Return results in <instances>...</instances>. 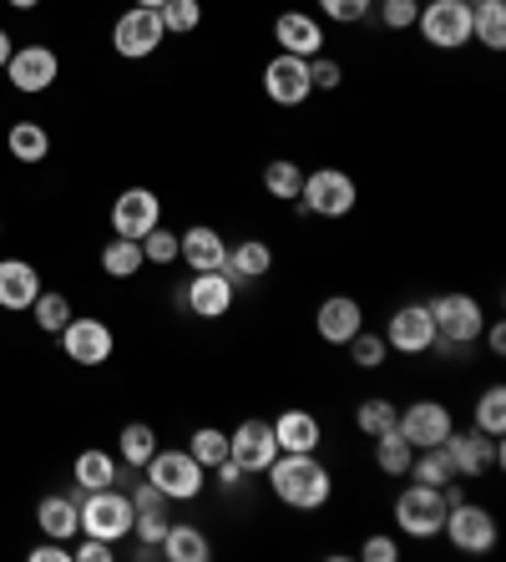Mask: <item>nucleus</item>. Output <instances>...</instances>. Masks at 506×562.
<instances>
[{
    "label": "nucleus",
    "instance_id": "46",
    "mask_svg": "<svg viewBox=\"0 0 506 562\" xmlns=\"http://www.w3.org/2000/svg\"><path fill=\"white\" fill-rule=\"evenodd\" d=\"M360 558L364 562H401V542L385 537V532H375V537H364L360 542Z\"/></svg>",
    "mask_w": 506,
    "mask_h": 562
},
{
    "label": "nucleus",
    "instance_id": "14",
    "mask_svg": "<svg viewBox=\"0 0 506 562\" xmlns=\"http://www.w3.org/2000/svg\"><path fill=\"white\" fill-rule=\"evenodd\" d=\"M234 289L238 284L223 274V269H209V274H193L178 289V304L182 310H193L198 319H223V314L234 310Z\"/></svg>",
    "mask_w": 506,
    "mask_h": 562
},
{
    "label": "nucleus",
    "instance_id": "16",
    "mask_svg": "<svg viewBox=\"0 0 506 562\" xmlns=\"http://www.w3.org/2000/svg\"><path fill=\"white\" fill-rule=\"evenodd\" d=\"M112 325L102 319H91V314H71V325L61 329V350L71 355V366H106L112 360Z\"/></svg>",
    "mask_w": 506,
    "mask_h": 562
},
{
    "label": "nucleus",
    "instance_id": "20",
    "mask_svg": "<svg viewBox=\"0 0 506 562\" xmlns=\"http://www.w3.org/2000/svg\"><path fill=\"white\" fill-rule=\"evenodd\" d=\"M273 41H279V52L314 61V56L325 52V26H319L314 15H304V11H284L279 21H273Z\"/></svg>",
    "mask_w": 506,
    "mask_h": 562
},
{
    "label": "nucleus",
    "instance_id": "12",
    "mask_svg": "<svg viewBox=\"0 0 506 562\" xmlns=\"http://www.w3.org/2000/svg\"><path fill=\"white\" fill-rule=\"evenodd\" d=\"M263 97H269L273 106H304L314 97L310 61H304V56L279 52L269 66H263Z\"/></svg>",
    "mask_w": 506,
    "mask_h": 562
},
{
    "label": "nucleus",
    "instance_id": "32",
    "mask_svg": "<svg viewBox=\"0 0 506 562\" xmlns=\"http://www.w3.org/2000/svg\"><path fill=\"white\" fill-rule=\"evenodd\" d=\"M117 461L106 457V451H81L77 457V486L81 492H102V486H117Z\"/></svg>",
    "mask_w": 506,
    "mask_h": 562
},
{
    "label": "nucleus",
    "instance_id": "8",
    "mask_svg": "<svg viewBox=\"0 0 506 562\" xmlns=\"http://www.w3.org/2000/svg\"><path fill=\"white\" fill-rule=\"evenodd\" d=\"M446 537H451V548L456 552H492L496 548V517L486 507H476V502H451V512H446Z\"/></svg>",
    "mask_w": 506,
    "mask_h": 562
},
{
    "label": "nucleus",
    "instance_id": "21",
    "mask_svg": "<svg viewBox=\"0 0 506 562\" xmlns=\"http://www.w3.org/2000/svg\"><path fill=\"white\" fill-rule=\"evenodd\" d=\"M178 259L193 269V274H209V269H223L228 259V244L213 223H193L188 234H178Z\"/></svg>",
    "mask_w": 506,
    "mask_h": 562
},
{
    "label": "nucleus",
    "instance_id": "51",
    "mask_svg": "<svg viewBox=\"0 0 506 562\" xmlns=\"http://www.w3.org/2000/svg\"><path fill=\"white\" fill-rule=\"evenodd\" d=\"M5 5H15V11H36L41 0H5Z\"/></svg>",
    "mask_w": 506,
    "mask_h": 562
},
{
    "label": "nucleus",
    "instance_id": "36",
    "mask_svg": "<svg viewBox=\"0 0 506 562\" xmlns=\"http://www.w3.org/2000/svg\"><path fill=\"white\" fill-rule=\"evenodd\" d=\"M31 319H36L46 335H61V329L71 325V304H66V294H52V289H41L36 304H31Z\"/></svg>",
    "mask_w": 506,
    "mask_h": 562
},
{
    "label": "nucleus",
    "instance_id": "48",
    "mask_svg": "<svg viewBox=\"0 0 506 562\" xmlns=\"http://www.w3.org/2000/svg\"><path fill=\"white\" fill-rule=\"evenodd\" d=\"M213 471H218V482H223V492H238V486H244V476H248V471H244V467H238V461H234V457H228V461H218V467H213Z\"/></svg>",
    "mask_w": 506,
    "mask_h": 562
},
{
    "label": "nucleus",
    "instance_id": "1",
    "mask_svg": "<svg viewBox=\"0 0 506 562\" xmlns=\"http://www.w3.org/2000/svg\"><path fill=\"white\" fill-rule=\"evenodd\" d=\"M263 476H269L273 497L294 512H319L335 497V476H329V467L314 451H279Z\"/></svg>",
    "mask_w": 506,
    "mask_h": 562
},
{
    "label": "nucleus",
    "instance_id": "29",
    "mask_svg": "<svg viewBox=\"0 0 506 562\" xmlns=\"http://www.w3.org/2000/svg\"><path fill=\"white\" fill-rule=\"evenodd\" d=\"M5 147H11L15 162H41V157L52 153V137H46L41 122H15V127L5 132Z\"/></svg>",
    "mask_w": 506,
    "mask_h": 562
},
{
    "label": "nucleus",
    "instance_id": "34",
    "mask_svg": "<svg viewBox=\"0 0 506 562\" xmlns=\"http://www.w3.org/2000/svg\"><path fill=\"white\" fill-rule=\"evenodd\" d=\"M117 451H122V461H127V467H147V461H153V451H157V431L147 426V420H132V426H122Z\"/></svg>",
    "mask_w": 506,
    "mask_h": 562
},
{
    "label": "nucleus",
    "instance_id": "2",
    "mask_svg": "<svg viewBox=\"0 0 506 562\" xmlns=\"http://www.w3.org/2000/svg\"><path fill=\"white\" fill-rule=\"evenodd\" d=\"M299 213H314V218H345L360 203V188H355L350 172L339 168H314L304 172V188H299Z\"/></svg>",
    "mask_w": 506,
    "mask_h": 562
},
{
    "label": "nucleus",
    "instance_id": "49",
    "mask_svg": "<svg viewBox=\"0 0 506 562\" xmlns=\"http://www.w3.org/2000/svg\"><path fill=\"white\" fill-rule=\"evenodd\" d=\"M481 335H486V350H492V355H506V325H502V319H486V325H481Z\"/></svg>",
    "mask_w": 506,
    "mask_h": 562
},
{
    "label": "nucleus",
    "instance_id": "4",
    "mask_svg": "<svg viewBox=\"0 0 506 562\" xmlns=\"http://www.w3.org/2000/svg\"><path fill=\"white\" fill-rule=\"evenodd\" d=\"M446 512H451V502H446L441 486H420L411 482L395 497V527H401L405 537H416V542H426V537H436L446 527Z\"/></svg>",
    "mask_w": 506,
    "mask_h": 562
},
{
    "label": "nucleus",
    "instance_id": "31",
    "mask_svg": "<svg viewBox=\"0 0 506 562\" xmlns=\"http://www.w3.org/2000/svg\"><path fill=\"white\" fill-rule=\"evenodd\" d=\"M299 188H304V168H299L294 157H273L269 168H263V193H273L279 203H294Z\"/></svg>",
    "mask_w": 506,
    "mask_h": 562
},
{
    "label": "nucleus",
    "instance_id": "5",
    "mask_svg": "<svg viewBox=\"0 0 506 562\" xmlns=\"http://www.w3.org/2000/svg\"><path fill=\"white\" fill-rule=\"evenodd\" d=\"M426 310H430V319H436V340H446V345H476L481 340L486 310L476 304V294L451 289V294H436Z\"/></svg>",
    "mask_w": 506,
    "mask_h": 562
},
{
    "label": "nucleus",
    "instance_id": "23",
    "mask_svg": "<svg viewBox=\"0 0 506 562\" xmlns=\"http://www.w3.org/2000/svg\"><path fill=\"white\" fill-rule=\"evenodd\" d=\"M273 441H279V451H319V441H325V426L310 416V411H279L273 416Z\"/></svg>",
    "mask_w": 506,
    "mask_h": 562
},
{
    "label": "nucleus",
    "instance_id": "28",
    "mask_svg": "<svg viewBox=\"0 0 506 562\" xmlns=\"http://www.w3.org/2000/svg\"><path fill=\"white\" fill-rule=\"evenodd\" d=\"M411 461H416V446L405 441L395 426L375 436V467L385 471V476H411Z\"/></svg>",
    "mask_w": 506,
    "mask_h": 562
},
{
    "label": "nucleus",
    "instance_id": "26",
    "mask_svg": "<svg viewBox=\"0 0 506 562\" xmlns=\"http://www.w3.org/2000/svg\"><path fill=\"white\" fill-rule=\"evenodd\" d=\"M471 41H481L486 52L506 46V0H471Z\"/></svg>",
    "mask_w": 506,
    "mask_h": 562
},
{
    "label": "nucleus",
    "instance_id": "33",
    "mask_svg": "<svg viewBox=\"0 0 506 562\" xmlns=\"http://www.w3.org/2000/svg\"><path fill=\"white\" fill-rule=\"evenodd\" d=\"M143 244H137V238H112V244H106L102 249V269L112 279H132V274H143Z\"/></svg>",
    "mask_w": 506,
    "mask_h": 562
},
{
    "label": "nucleus",
    "instance_id": "18",
    "mask_svg": "<svg viewBox=\"0 0 506 562\" xmlns=\"http://www.w3.org/2000/svg\"><path fill=\"white\" fill-rule=\"evenodd\" d=\"M5 77H11L15 92L36 97V92H46V87L61 77V61H56L52 46H15L11 61H5Z\"/></svg>",
    "mask_w": 506,
    "mask_h": 562
},
{
    "label": "nucleus",
    "instance_id": "30",
    "mask_svg": "<svg viewBox=\"0 0 506 562\" xmlns=\"http://www.w3.org/2000/svg\"><path fill=\"white\" fill-rule=\"evenodd\" d=\"M411 482H420V486H451L456 482V467H451V457H446V446H426V451H416V461H411Z\"/></svg>",
    "mask_w": 506,
    "mask_h": 562
},
{
    "label": "nucleus",
    "instance_id": "35",
    "mask_svg": "<svg viewBox=\"0 0 506 562\" xmlns=\"http://www.w3.org/2000/svg\"><path fill=\"white\" fill-rule=\"evenodd\" d=\"M395 416H401V406H395V401H385V395H370V401L355 411V431L375 441L380 431H390V426H395Z\"/></svg>",
    "mask_w": 506,
    "mask_h": 562
},
{
    "label": "nucleus",
    "instance_id": "13",
    "mask_svg": "<svg viewBox=\"0 0 506 562\" xmlns=\"http://www.w3.org/2000/svg\"><path fill=\"white\" fill-rule=\"evenodd\" d=\"M228 457H234L238 467L248 471V476H263V471H269V461L279 457V441H273V420H259V416L238 420L234 436H228Z\"/></svg>",
    "mask_w": 506,
    "mask_h": 562
},
{
    "label": "nucleus",
    "instance_id": "9",
    "mask_svg": "<svg viewBox=\"0 0 506 562\" xmlns=\"http://www.w3.org/2000/svg\"><path fill=\"white\" fill-rule=\"evenodd\" d=\"M162 41H168V26H162V15L147 11V5H132V11H122L117 26H112V46H117V56H127V61H143V56H153Z\"/></svg>",
    "mask_w": 506,
    "mask_h": 562
},
{
    "label": "nucleus",
    "instance_id": "42",
    "mask_svg": "<svg viewBox=\"0 0 506 562\" xmlns=\"http://www.w3.org/2000/svg\"><path fill=\"white\" fill-rule=\"evenodd\" d=\"M137 244H143V259H153V263H172V259H178V234H172V228H162V223H157L147 238H137Z\"/></svg>",
    "mask_w": 506,
    "mask_h": 562
},
{
    "label": "nucleus",
    "instance_id": "47",
    "mask_svg": "<svg viewBox=\"0 0 506 562\" xmlns=\"http://www.w3.org/2000/svg\"><path fill=\"white\" fill-rule=\"evenodd\" d=\"M31 562H71V542H41V548H31Z\"/></svg>",
    "mask_w": 506,
    "mask_h": 562
},
{
    "label": "nucleus",
    "instance_id": "22",
    "mask_svg": "<svg viewBox=\"0 0 506 562\" xmlns=\"http://www.w3.org/2000/svg\"><path fill=\"white\" fill-rule=\"evenodd\" d=\"M41 294V274H36V263L26 259H0V310H31Z\"/></svg>",
    "mask_w": 506,
    "mask_h": 562
},
{
    "label": "nucleus",
    "instance_id": "45",
    "mask_svg": "<svg viewBox=\"0 0 506 562\" xmlns=\"http://www.w3.org/2000/svg\"><path fill=\"white\" fill-rule=\"evenodd\" d=\"M112 552H117V542H102L87 532H81V542H71V562H112Z\"/></svg>",
    "mask_w": 506,
    "mask_h": 562
},
{
    "label": "nucleus",
    "instance_id": "25",
    "mask_svg": "<svg viewBox=\"0 0 506 562\" xmlns=\"http://www.w3.org/2000/svg\"><path fill=\"white\" fill-rule=\"evenodd\" d=\"M36 522H41V532H46V537H56V542H71V537L81 532V502L52 492V497H41Z\"/></svg>",
    "mask_w": 506,
    "mask_h": 562
},
{
    "label": "nucleus",
    "instance_id": "53",
    "mask_svg": "<svg viewBox=\"0 0 506 562\" xmlns=\"http://www.w3.org/2000/svg\"><path fill=\"white\" fill-rule=\"evenodd\" d=\"M420 5H430V0H420Z\"/></svg>",
    "mask_w": 506,
    "mask_h": 562
},
{
    "label": "nucleus",
    "instance_id": "39",
    "mask_svg": "<svg viewBox=\"0 0 506 562\" xmlns=\"http://www.w3.org/2000/svg\"><path fill=\"white\" fill-rule=\"evenodd\" d=\"M157 15H162L168 36H193V31L203 26V0H168Z\"/></svg>",
    "mask_w": 506,
    "mask_h": 562
},
{
    "label": "nucleus",
    "instance_id": "6",
    "mask_svg": "<svg viewBox=\"0 0 506 562\" xmlns=\"http://www.w3.org/2000/svg\"><path fill=\"white\" fill-rule=\"evenodd\" d=\"M81 532L102 537V542H122L132 532V497L117 486H102V492H87L81 497Z\"/></svg>",
    "mask_w": 506,
    "mask_h": 562
},
{
    "label": "nucleus",
    "instance_id": "15",
    "mask_svg": "<svg viewBox=\"0 0 506 562\" xmlns=\"http://www.w3.org/2000/svg\"><path fill=\"white\" fill-rule=\"evenodd\" d=\"M162 223V198L153 188H127L112 203V234L117 238H147Z\"/></svg>",
    "mask_w": 506,
    "mask_h": 562
},
{
    "label": "nucleus",
    "instance_id": "44",
    "mask_svg": "<svg viewBox=\"0 0 506 562\" xmlns=\"http://www.w3.org/2000/svg\"><path fill=\"white\" fill-rule=\"evenodd\" d=\"M310 81H314V92H335L339 81H345V71H339V61H329L325 52L310 61Z\"/></svg>",
    "mask_w": 506,
    "mask_h": 562
},
{
    "label": "nucleus",
    "instance_id": "43",
    "mask_svg": "<svg viewBox=\"0 0 506 562\" xmlns=\"http://www.w3.org/2000/svg\"><path fill=\"white\" fill-rule=\"evenodd\" d=\"M319 11H325L329 21H339V26H360L364 15L375 11V0H319Z\"/></svg>",
    "mask_w": 506,
    "mask_h": 562
},
{
    "label": "nucleus",
    "instance_id": "7",
    "mask_svg": "<svg viewBox=\"0 0 506 562\" xmlns=\"http://www.w3.org/2000/svg\"><path fill=\"white\" fill-rule=\"evenodd\" d=\"M416 31L436 52H461L471 41V0H430V5H420Z\"/></svg>",
    "mask_w": 506,
    "mask_h": 562
},
{
    "label": "nucleus",
    "instance_id": "3",
    "mask_svg": "<svg viewBox=\"0 0 506 562\" xmlns=\"http://www.w3.org/2000/svg\"><path fill=\"white\" fill-rule=\"evenodd\" d=\"M143 471H147V482H153L168 502L203 497V482H209V471L193 461V451H162V446L153 451V461H147Z\"/></svg>",
    "mask_w": 506,
    "mask_h": 562
},
{
    "label": "nucleus",
    "instance_id": "50",
    "mask_svg": "<svg viewBox=\"0 0 506 562\" xmlns=\"http://www.w3.org/2000/svg\"><path fill=\"white\" fill-rule=\"evenodd\" d=\"M11 52H15V46H11V36H5V31H0V66L11 61Z\"/></svg>",
    "mask_w": 506,
    "mask_h": 562
},
{
    "label": "nucleus",
    "instance_id": "37",
    "mask_svg": "<svg viewBox=\"0 0 506 562\" xmlns=\"http://www.w3.org/2000/svg\"><path fill=\"white\" fill-rule=\"evenodd\" d=\"M476 431L506 436V385H486L476 401Z\"/></svg>",
    "mask_w": 506,
    "mask_h": 562
},
{
    "label": "nucleus",
    "instance_id": "41",
    "mask_svg": "<svg viewBox=\"0 0 506 562\" xmlns=\"http://www.w3.org/2000/svg\"><path fill=\"white\" fill-rule=\"evenodd\" d=\"M375 11L390 31H411L420 21V0H375Z\"/></svg>",
    "mask_w": 506,
    "mask_h": 562
},
{
    "label": "nucleus",
    "instance_id": "17",
    "mask_svg": "<svg viewBox=\"0 0 506 562\" xmlns=\"http://www.w3.org/2000/svg\"><path fill=\"white\" fill-rule=\"evenodd\" d=\"M385 345L395 355H430V345H436V319H430L426 304H401V310L390 314Z\"/></svg>",
    "mask_w": 506,
    "mask_h": 562
},
{
    "label": "nucleus",
    "instance_id": "38",
    "mask_svg": "<svg viewBox=\"0 0 506 562\" xmlns=\"http://www.w3.org/2000/svg\"><path fill=\"white\" fill-rule=\"evenodd\" d=\"M188 446H193V461L203 471H213L218 461H228V431H218V426H198Z\"/></svg>",
    "mask_w": 506,
    "mask_h": 562
},
{
    "label": "nucleus",
    "instance_id": "40",
    "mask_svg": "<svg viewBox=\"0 0 506 562\" xmlns=\"http://www.w3.org/2000/svg\"><path fill=\"white\" fill-rule=\"evenodd\" d=\"M350 360H355V370H380L385 366V355H390V345H385V335H370V329H360L350 345Z\"/></svg>",
    "mask_w": 506,
    "mask_h": 562
},
{
    "label": "nucleus",
    "instance_id": "11",
    "mask_svg": "<svg viewBox=\"0 0 506 562\" xmlns=\"http://www.w3.org/2000/svg\"><path fill=\"white\" fill-rule=\"evenodd\" d=\"M446 457H451L456 476H486L492 467H502L506 461V446L502 436H486V431H451L446 436Z\"/></svg>",
    "mask_w": 506,
    "mask_h": 562
},
{
    "label": "nucleus",
    "instance_id": "27",
    "mask_svg": "<svg viewBox=\"0 0 506 562\" xmlns=\"http://www.w3.org/2000/svg\"><path fill=\"white\" fill-rule=\"evenodd\" d=\"M157 552H162L168 562H209V558H213V542L198 532L193 522H172Z\"/></svg>",
    "mask_w": 506,
    "mask_h": 562
},
{
    "label": "nucleus",
    "instance_id": "24",
    "mask_svg": "<svg viewBox=\"0 0 506 562\" xmlns=\"http://www.w3.org/2000/svg\"><path fill=\"white\" fill-rule=\"evenodd\" d=\"M273 269V249L263 238H244V244H228V259H223V274L234 284H254Z\"/></svg>",
    "mask_w": 506,
    "mask_h": 562
},
{
    "label": "nucleus",
    "instance_id": "10",
    "mask_svg": "<svg viewBox=\"0 0 506 562\" xmlns=\"http://www.w3.org/2000/svg\"><path fill=\"white\" fill-rule=\"evenodd\" d=\"M395 431L416 446V451H426V446H446V436L456 431V416L441 401H411V406H401V416H395Z\"/></svg>",
    "mask_w": 506,
    "mask_h": 562
},
{
    "label": "nucleus",
    "instance_id": "52",
    "mask_svg": "<svg viewBox=\"0 0 506 562\" xmlns=\"http://www.w3.org/2000/svg\"><path fill=\"white\" fill-rule=\"evenodd\" d=\"M137 5H147V11H162V5H168V0H137Z\"/></svg>",
    "mask_w": 506,
    "mask_h": 562
},
{
    "label": "nucleus",
    "instance_id": "54",
    "mask_svg": "<svg viewBox=\"0 0 506 562\" xmlns=\"http://www.w3.org/2000/svg\"><path fill=\"white\" fill-rule=\"evenodd\" d=\"M0 228H5V223H0Z\"/></svg>",
    "mask_w": 506,
    "mask_h": 562
},
{
    "label": "nucleus",
    "instance_id": "19",
    "mask_svg": "<svg viewBox=\"0 0 506 562\" xmlns=\"http://www.w3.org/2000/svg\"><path fill=\"white\" fill-rule=\"evenodd\" d=\"M314 329H319V340L325 345H350L364 329L360 300H350V294H329V300L314 310Z\"/></svg>",
    "mask_w": 506,
    "mask_h": 562
}]
</instances>
